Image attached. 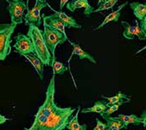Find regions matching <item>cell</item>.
Returning <instances> with one entry per match:
<instances>
[{"mask_svg": "<svg viewBox=\"0 0 146 130\" xmlns=\"http://www.w3.org/2000/svg\"><path fill=\"white\" fill-rule=\"evenodd\" d=\"M52 75L45 92L44 103L34 116L31 127L27 130H64L76 108L60 107L55 101L56 82Z\"/></svg>", "mask_w": 146, "mask_h": 130, "instance_id": "6da1fadb", "label": "cell"}, {"mask_svg": "<svg viewBox=\"0 0 146 130\" xmlns=\"http://www.w3.org/2000/svg\"><path fill=\"white\" fill-rule=\"evenodd\" d=\"M27 36L30 37L33 43L35 54L39 58L44 66H50L52 55L49 51L43 37V31L36 26L29 25Z\"/></svg>", "mask_w": 146, "mask_h": 130, "instance_id": "7a4b0ae2", "label": "cell"}, {"mask_svg": "<svg viewBox=\"0 0 146 130\" xmlns=\"http://www.w3.org/2000/svg\"><path fill=\"white\" fill-rule=\"evenodd\" d=\"M15 23L0 24V60H4L11 52V37L16 27Z\"/></svg>", "mask_w": 146, "mask_h": 130, "instance_id": "3957f363", "label": "cell"}, {"mask_svg": "<svg viewBox=\"0 0 146 130\" xmlns=\"http://www.w3.org/2000/svg\"><path fill=\"white\" fill-rule=\"evenodd\" d=\"M44 23V31H43V37L44 39V42L46 43V46L50 52L52 58H56L55 56V51L56 48L58 44L64 43L68 38V37H65L62 32L59 31L50 27L48 26L45 22Z\"/></svg>", "mask_w": 146, "mask_h": 130, "instance_id": "277c9868", "label": "cell"}, {"mask_svg": "<svg viewBox=\"0 0 146 130\" xmlns=\"http://www.w3.org/2000/svg\"><path fill=\"white\" fill-rule=\"evenodd\" d=\"M8 3L7 10L10 15V20L12 23L16 25L21 24L26 14V10L28 9L27 0V3L24 0H3Z\"/></svg>", "mask_w": 146, "mask_h": 130, "instance_id": "5b68a950", "label": "cell"}, {"mask_svg": "<svg viewBox=\"0 0 146 130\" xmlns=\"http://www.w3.org/2000/svg\"><path fill=\"white\" fill-rule=\"evenodd\" d=\"M48 3L45 0H36L35 4L32 9H27L24 16V21L26 25H33L39 26L41 24V10L48 6Z\"/></svg>", "mask_w": 146, "mask_h": 130, "instance_id": "8992f818", "label": "cell"}, {"mask_svg": "<svg viewBox=\"0 0 146 130\" xmlns=\"http://www.w3.org/2000/svg\"><path fill=\"white\" fill-rule=\"evenodd\" d=\"M15 43L14 44V48L16 53L21 55L35 54L33 43L29 37L24 34H18L15 37Z\"/></svg>", "mask_w": 146, "mask_h": 130, "instance_id": "52a82bcc", "label": "cell"}, {"mask_svg": "<svg viewBox=\"0 0 146 130\" xmlns=\"http://www.w3.org/2000/svg\"><path fill=\"white\" fill-rule=\"evenodd\" d=\"M136 26H132L127 21H121V24L124 28L123 37L127 39H133L136 36L139 40H146L145 34L142 31L140 25H139V21L135 20Z\"/></svg>", "mask_w": 146, "mask_h": 130, "instance_id": "ba28073f", "label": "cell"}, {"mask_svg": "<svg viewBox=\"0 0 146 130\" xmlns=\"http://www.w3.org/2000/svg\"><path fill=\"white\" fill-rule=\"evenodd\" d=\"M66 7L71 12H74L77 9H84V14L86 16H90L94 11V8L89 3L88 0H71L67 3Z\"/></svg>", "mask_w": 146, "mask_h": 130, "instance_id": "9c48e42d", "label": "cell"}, {"mask_svg": "<svg viewBox=\"0 0 146 130\" xmlns=\"http://www.w3.org/2000/svg\"><path fill=\"white\" fill-rule=\"evenodd\" d=\"M43 17V22H45L48 26H50V27L59 31L60 32H62L65 37H68L65 32V25L61 21V20L57 17V15L54 13L53 14L45 16L44 14H42Z\"/></svg>", "mask_w": 146, "mask_h": 130, "instance_id": "30bf717a", "label": "cell"}, {"mask_svg": "<svg viewBox=\"0 0 146 130\" xmlns=\"http://www.w3.org/2000/svg\"><path fill=\"white\" fill-rule=\"evenodd\" d=\"M48 7L50 8V9L55 12V14L57 15V17L65 25V27H68V28H76V29H81L82 28V26L80 24H78L77 21L73 17L68 16L67 14H65L62 11H57V10L54 9L53 8L50 7V4H48Z\"/></svg>", "mask_w": 146, "mask_h": 130, "instance_id": "8fae6325", "label": "cell"}, {"mask_svg": "<svg viewBox=\"0 0 146 130\" xmlns=\"http://www.w3.org/2000/svg\"><path fill=\"white\" fill-rule=\"evenodd\" d=\"M68 42H69V43L73 46V52H72L71 56H70V58H69V60H68V63H69V61H70V60H71L72 56H73L74 54H75V55H77L80 60H89V61H91L92 63H93V64H97V61L95 60L94 57H93V56H92L89 53H87V52L84 51V50L80 48V46L78 43H75L71 42L69 39H68Z\"/></svg>", "mask_w": 146, "mask_h": 130, "instance_id": "7c38bea8", "label": "cell"}, {"mask_svg": "<svg viewBox=\"0 0 146 130\" xmlns=\"http://www.w3.org/2000/svg\"><path fill=\"white\" fill-rule=\"evenodd\" d=\"M127 3H128V2H126V3H122L121 5L119 6V8H118L116 10H115V11L110 13V14L104 18V21H103L98 26L93 28V31H97V30H99V29L103 28L105 25H107V24L110 23V22H117V21L119 20L120 16H121V9H122Z\"/></svg>", "mask_w": 146, "mask_h": 130, "instance_id": "4fadbf2b", "label": "cell"}, {"mask_svg": "<svg viewBox=\"0 0 146 130\" xmlns=\"http://www.w3.org/2000/svg\"><path fill=\"white\" fill-rule=\"evenodd\" d=\"M34 67L35 71L37 72L39 78L43 80L44 78V65L43 62L39 60V58L35 54H24L23 55Z\"/></svg>", "mask_w": 146, "mask_h": 130, "instance_id": "5bb4252c", "label": "cell"}, {"mask_svg": "<svg viewBox=\"0 0 146 130\" xmlns=\"http://www.w3.org/2000/svg\"><path fill=\"white\" fill-rule=\"evenodd\" d=\"M131 9L133 10L134 15L140 21L146 16V3H140L138 2H133L129 4Z\"/></svg>", "mask_w": 146, "mask_h": 130, "instance_id": "9a60e30c", "label": "cell"}, {"mask_svg": "<svg viewBox=\"0 0 146 130\" xmlns=\"http://www.w3.org/2000/svg\"><path fill=\"white\" fill-rule=\"evenodd\" d=\"M108 109V106L106 105V103H104L103 100H98L97 102H95L94 106L92 107H87L85 109L81 110L82 113H98L100 115H102L103 113L105 112V111Z\"/></svg>", "mask_w": 146, "mask_h": 130, "instance_id": "2e32d148", "label": "cell"}, {"mask_svg": "<svg viewBox=\"0 0 146 130\" xmlns=\"http://www.w3.org/2000/svg\"><path fill=\"white\" fill-rule=\"evenodd\" d=\"M120 120L122 121V123L125 125V128L127 129L128 125L133 124V125H139L142 123V119L140 118H139L137 115L132 114V115H123V114H120L117 117Z\"/></svg>", "mask_w": 146, "mask_h": 130, "instance_id": "e0dca14e", "label": "cell"}, {"mask_svg": "<svg viewBox=\"0 0 146 130\" xmlns=\"http://www.w3.org/2000/svg\"><path fill=\"white\" fill-rule=\"evenodd\" d=\"M104 119L107 122L108 130H121L123 129H126L122 121L120 120L117 117L116 118L108 117Z\"/></svg>", "mask_w": 146, "mask_h": 130, "instance_id": "ac0fdd59", "label": "cell"}, {"mask_svg": "<svg viewBox=\"0 0 146 130\" xmlns=\"http://www.w3.org/2000/svg\"><path fill=\"white\" fill-rule=\"evenodd\" d=\"M79 110L78 112L75 114V116L69 121V123L67 125V129L68 130H87V125L86 124H80L78 121V117H79V112L80 110V106H78Z\"/></svg>", "mask_w": 146, "mask_h": 130, "instance_id": "d6986e66", "label": "cell"}, {"mask_svg": "<svg viewBox=\"0 0 146 130\" xmlns=\"http://www.w3.org/2000/svg\"><path fill=\"white\" fill-rule=\"evenodd\" d=\"M102 98L108 100V103H106L107 106L109 107L110 106H112L114 104H116L120 101H121L122 100H131V97L127 96L126 94H123L122 92H119L115 96H111V97H107V96H104V95H102Z\"/></svg>", "mask_w": 146, "mask_h": 130, "instance_id": "ffe728a7", "label": "cell"}, {"mask_svg": "<svg viewBox=\"0 0 146 130\" xmlns=\"http://www.w3.org/2000/svg\"><path fill=\"white\" fill-rule=\"evenodd\" d=\"M50 66L52 67L53 74L54 75H62L68 71V67L65 66L62 62L57 61L56 58H52Z\"/></svg>", "mask_w": 146, "mask_h": 130, "instance_id": "44dd1931", "label": "cell"}, {"mask_svg": "<svg viewBox=\"0 0 146 130\" xmlns=\"http://www.w3.org/2000/svg\"><path fill=\"white\" fill-rule=\"evenodd\" d=\"M129 102H131V100H122L121 101H120V102H118V103H116V104H114V105H112V106H110L108 107V109L105 111V112L103 113V114L101 115L102 118H105L110 117V115H111L112 113H114V112H115L116 111L119 110V108H120L121 106H122V105H124V104H126V103H129Z\"/></svg>", "mask_w": 146, "mask_h": 130, "instance_id": "7402d4cb", "label": "cell"}, {"mask_svg": "<svg viewBox=\"0 0 146 130\" xmlns=\"http://www.w3.org/2000/svg\"><path fill=\"white\" fill-rule=\"evenodd\" d=\"M119 0H105L100 6H98V9H94L93 13H97V12H101V11H104V10L110 9H112L116 4V3Z\"/></svg>", "mask_w": 146, "mask_h": 130, "instance_id": "603a6c76", "label": "cell"}, {"mask_svg": "<svg viewBox=\"0 0 146 130\" xmlns=\"http://www.w3.org/2000/svg\"><path fill=\"white\" fill-rule=\"evenodd\" d=\"M97 121V125L92 130H108V125L107 123H104L102 121H100L98 118H96Z\"/></svg>", "mask_w": 146, "mask_h": 130, "instance_id": "cb8c5ba5", "label": "cell"}, {"mask_svg": "<svg viewBox=\"0 0 146 130\" xmlns=\"http://www.w3.org/2000/svg\"><path fill=\"white\" fill-rule=\"evenodd\" d=\"M140 27H141L142 31L144 32V33L145 34L146 36V16L141 20V22H140Z\"/></svg>", "mask_w": 146, "mask_h": 130, "instance_id": "d4e9b609", "label": "cell"}, {"mask_svg": "<svg viewBox=\"0 0 146 130\" xmlns=\"http://www.w3.org/2000/svg\"><path fill=\"white\" fill-rule=\"evenodd\" d=\"M140 118L142 119V123L144 125V128L146 129V110H145L143 112V113L141 114V117Z\"/></svg>", "mask_w": 146, "mask_h": 130, "instance_id": "484cf974", "label": "cell"}, {"mask_svg": "<svg viewBox=\"0 0 146 130\" xmlns=\"http://www.w3.org/2000/svg\"><path fill=\"white\" fill-rule=\"evenodd\" d=\"M7 121H9V118H5L4 116H3L1 113H0V126L2 125V124H3V123H5Z\"/></svg>", "mask_w": 146, "mask_h": 130, "instance_id": "4316f807", "label": "cell"}, {"mask_svg": "<svg viewBox=\"0 0 146 130\" xmlns=\"http://www.w3.org/2000/svg\"><path fill=\"white\" fill-rule=\"evenodd\" d=\"M69 1L71 0H60V9L62 10L64 7V5H66Z\"/></svg>", "mask_w": 146, "mask_h": 130, "instance_id": "83f0119b", "label": "cell"}, {"mask_svg": "<svg viewBox=\"0 0 146 130\" xmlns=\"http://www.w3.org/2000/svg\"><path fill=\"white\" fill-rule=\"evenodd\" d=\"M145 49H146V45H145V47H144V48H143V49H141L140 50H138V51H137V52L135 53V54H139V53H140L141 51H143V50H145Z\"/></svg>", "mask_w": 146, "mask_h": 130, "instance_id": "f1b7e54d", "label": "cell"}, {"mask_svg": "<svg viewBox=\"0 0 146 130\" xmlns=\"http://www.w3.org/2000/svg\"><path fill=\"white\" fill-rule=\"evenodd\" d=\"M104 1H105V0H98V6H100V5H101Z\"/></svg>", "mask_w": 146, "mask_h": 130, "instance_id": "f546056e", "label": "cell"}, {"mask_svg": "<svg viewBox=\"0 0 146 130\" xmlns=\"http://www.w3.org/2000/svg\"><path fill=\"white\" fill-rule=\"evenodd\" d=\"M145 63H146V56H145Z\"/></svg>", "mask_w": 146, "mask_h": 130, "instance_id": "4dcf8cb0", "label": "cell"}]
</instances>
